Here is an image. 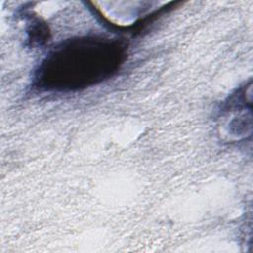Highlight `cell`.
I'll return each mask as SVG.
<instances>
[{
    "label": "cell",
    "instance_id": "6da1fadb",
    "mask_svg": "<svg viewBox=\"0 0 253 253\" xmlns=\"http://www.w3.org/2000/svg\"><path fill=\"white\" fill-rule=\"evenodd\" d=\"M125 48L105 38L69 40L55 47L36 75L40 88L72 91L97 84L115 73L124 60Z\"/></svg>",
    "mask_w": 253,
    "mask_h": 253
}]
</instances>
